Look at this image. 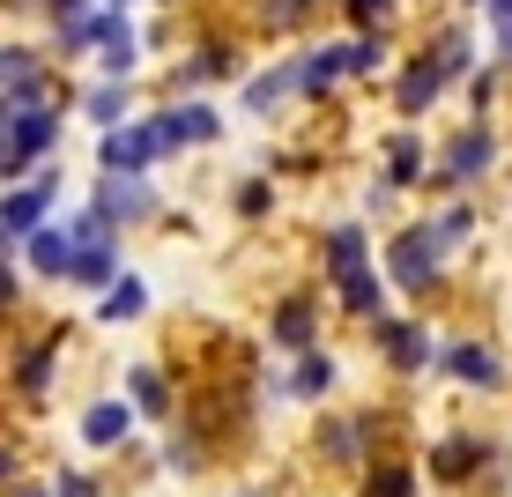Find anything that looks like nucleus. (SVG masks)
I'll use <instances>...</instances> for the list:
<instances>
[{"label": "nucleus", "instance_id": "nucleus-1", "mask_svg": "<svg viewBox=\"0 0 512 497\" xmlns=\"http://www.w3.org/2000/svg\"><path fill=\"white\" fill-rule=\"evenodd\" d=\"M431 275H438V238L401 230V238H394V282H401V290H423Z\"/></svg>", "mask_w": 512, "mask_h": 497}, {"label": "nucleus", "instance_id": "nucleus-2", "mask_svg": "<svg viewBox=\"0 0 512 497\" xmlns=\"http://www.w3.org/2000/svg\"><path fill=\"white\" fill-rule=\"evenodd\" d=\"M45 193H52V186L8 193V201H0V230H38V216H45Z\"/></svg>", "mask_w": 512, "mask_h": 497}, {"label": "nucleus", "instance_id": "nucleus-3", "mask_svg": "<svg viewBox=\"0 0 512 497\" xmlns=\"http://www.w3.org/2000/svg\"><path fill=\"white\" fill-rule=\"evenodd\" d=\"M67 260H75V245H67L60 230H30V268H38V275L67 268Z\"/></svg>", "mask_w": 512, "mask_h": 497}, {"label": "nucleus", "instance_id": "nucleus-4", "mask_svg": "<svg viewBox=\"0 0 512 497\" xmlns=\"http://www.w3.org/2000/svg\"><path fill=\"white\" fill-rule=\"evenodd\" d=\"M82 438H90V446H112V438H127V408H119V401L90 408V416H82Z\"/></svg>", "mask_w": 512, "mask_h": 497}, {"label": "nucleus", "instance_id": "nucleus-5", "mask_svg": "<svg viewBox=\"0 0 512 497\" xmlns=\"http://www.w3.org/2000/svg\"><path fill=\"white\" fill-rule=\"evenodd\" d=\"M327 253H334V282H349V275H364V230H334V245H327Z\"/></svg>", "mask_w": 512, "mask_h": 497}, {"label": "nucleus", "instance_id": "nucleus-6", "mask_svg": "<svg viewBox=\"0 0 512 497\" xmlns=\"http://www.w3.org/2000/svg\"><path fill=\"white\" fill-rule=\"evenodd\" d=\"M490 164V134H461V141H453V179H475V171H483Z\"/></svg>", "mask_w": 512, "mask_h": 497}, {"label": "nucleus", "instance_id": "nucleus-7", "mask_svg": "<svg viewBox=\"0 0 512 497\" xmlns=\"http://www.w3.org/2000/svg\"><path fill=\"white\" fill-rule=\"evenodd\" d=\"M97 216H104V223H112V216H149V193L112 179V186H104V208H97Z\"/></svg>", "mask_w": 512, "mask_h": 497}, {"label": "nucleus", "instance_id": "nucleus-8", "mask_svg": "<svg viewBox=\"0 0 512 497\" xmlns=\"http://www.w3.org/2000/svg\"><path fill=\"white\" fill-rule=\"evenodd\" d=\"M453 371L475 379V386H490V379H498V357H483V349H453Z\"/></svg>", "mask_w": 512, "mask_h": 497}, {"label": "nucleus", "instance_id": "nucleus-9", "mask_svg": "<svg viewBox=\"0 0 512 497\" xmlns=\"http://www.w3.org/2000/svg\"><path fill=\"white\" fill-rule=\"evenodd\" d=\"M141 312V282H119L112 297H104V319H134Z\"/></svg>", "mask_w": 512, "mask_h": 497}, {"label": "nucleus", "instance_id": "nucleus-10", "mask_svg": "<svg viewBox=\"0 0 512 497\" xmlns=\"http://www.w3.org/2000/svg\"><path fill=\"white\" fill-rule=\"evenodd\" d=\"M327 379H334L327 357H305V364H297V394H327Z\"/></svg>", "mask_w": 512, "mask_h": 497}, {"label": "nucleus", "instance_id": "nucleus-11", "mask_svg": "<svg viewBox=\"0 0 512 497\" xmlns=\"http://www.w3.org/2000/svg\"><path fill=\"white\" fill-rule=\"evenodd\" d=\"M282 90H297V75H290V67H282V75H268V82H253V112H268V104H275Z\"/></svg>", "mask_w": 512, "mask_h": 497}, {"label": "nucleus", "instance_id": "nucleus-12", "mask_svg": "<svg viewBox=\"0 0 512 497\" xmlns=\"http://www.w3.org/2000/svg\"><path fill=\"white\" fill-rule=\"evenodd\" d=\"M67 268H75L82 282H104V268H112V260H104V245H82V253L67 260Z\"/></svg>", "mask_w": 512, "mask_h": 497}, {"label": "nucleus", "instance_id": "nucleus-13", "mask_svg": "<svg viewBox=\"0 0 512 497\" xmlns=\"http://www.w3.org/2000/svg\"><path fill=\"white\" fill-rule=\"evenodd\" d=\"M305 334H312V312H305V305H290V312H282V342L305 349Z\"/></svg>", "mask_w": 512, "mask_h": 497}, {"label": "nucleus", "instance_id": "nucleus-14", "mask_svg": "<svg viewBox=\"0 0 512 497\" xmlns=\"http://www.w3.org/2000/svg\"><path fill=\"white\" fill-rule=\"evenodd\" d=\"M386 342H394V357H401V364H423V334H416V327H394Z\"/></svg>", "mask_w": 512, "mask_h": 497}, {"label": "nucleus", "instance_id": "nucleus-15", "mask_svg": "<svg viewBox=\"0 0 512 497\" xmlns=\"http://www.w3.org/2000/svg\"><path fill=\"white\" fill-rule=\"evenodd\" d=\"M90 112H97V119H119V112H127V90H97Z\"/></svg>", "mask_w": 512, "mask_h": 497}, {"label": "nucleus", "instance_id": "nucleus-16", "mask_svg": "<svg viewBox=\"0 0 512 497\" xmlns=\"http://www.w3.org/2000/svg\"><path fill=\"white\" fill-rule=\"evenodd\" d=\"M401 490H409V475H401V468H386V475H372V497H401Z\"/></svg>", "mask_w": 512, "mask_h": 497}, {"label": "nucleus", "instance_id": "nucleus-17", "mask_svg": "<svg viewBox=\"0 0 512 497\" xmlns=\"http://www.w3.org/2000/svg\"><path fill=\"white\" fill-rule=\"evenodd\" d=\"M490 23H498V45L512 52V0H490Z\"/></svg>", "mask_w": 512, "mask_h": 497}, {"label": "nucleus", "instance_id": "nucleus-18", "mask_svg": "<svg viewBox=\"0 0 512 497\" xmlns=\"http://www.w3.org/2000/svg\"><path fill=\"white\" fill-rule=\"evenodd\" d=\"M134 394L149 401V408H164V386H156V371H134Z\"/></svg>", "mask_w": 512, "mask_h": 497}, {"label": "nucleus", "instance_id": "nucleus-19", "mask_svg": "<svg viewBox=\"0 0 512 497\" xmlns=\"http://www.w3.org/2000/svg\"><path fill=\"white\" fill-rule=\"evenodd\" d=\"M416 164H423V149H416V141H394V171H401V179H409Z\"/></svg>", "mask_w": 512, "mask_h": 497}, {"label": "nucleus", "instance_id": "nucleus-20", "mask_svg": "<svg viewBox=\"0 0 512 497\" xmlns=\"http://www.w3.org/2000/svg\"><path fill=\"white\" fill-rule=\"evenodd\" d=\"M268 15H275V23H290V15H305V0H268Z\"/></svg>", "mask_w": 512, "mask_h": 497}, {"label": "nucleus", "instance_id": "nucleus-21", "mask_svg": "<svg viewBox=\"0 0 512 497\" xmlns=\"http://www.w3.org/2000/svg\"><path fill=\"white\" fill-rule=\"evenodd\" d=\"M0 156H8V141H0Z\"/></svg>", "mask_w": 512, "mask_h": 497}, {"label": "nucleus", "instance_id": "nucleus-22", "mask_svg": "<svg viewBox=\"0 0 512 497\" xmlns=\"http://www.w3.org/2000/svg\"><path fill=\"white\" fill-rule=\"evenodd\" d=\"M23 497H38V490H23Z\"/></svg>", "mask_w": 512, "mask_h": 497}]
</instances>
